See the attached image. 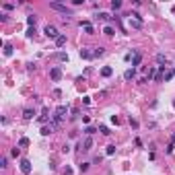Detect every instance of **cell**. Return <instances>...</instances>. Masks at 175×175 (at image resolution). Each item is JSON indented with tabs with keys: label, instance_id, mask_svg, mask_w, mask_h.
<instances>
[{
	"label": "cell",
	"instance_id": "cell-1",
	"mask_svg": "<svg viewBox=\"0 0 175 175\" xmlns=\"http://www.w3.org/2000/svg\"><path fill=\"white\" fill-rule=\"evenodd\" d=\"M50 8H52V11H58V13H62V15H64V17H62L64 21L68 19V17H72V11H70V8H68L66 4H62V2H50Z\"/></svg>",
	"mask_w": 175,
	"mask_h": 175
},
{
	"label": "cell",
	"instance_id": "cell-2",
	"mask_svg": "<svg viewBox=\"0 0 175 175\" xmlns=\"http://www.w3.org/2000/svg\"><path fill=\"white\" fill-rule=\"evenodd\" d=\"M66 113H68V107H66V105H58L56 111H54V124H60V122L66 118Z\"/></svg>",
	"mask_w": 175,
	"mask_h": 175
},
{
	"label": "cell",
	"instance_id": "cell-3",
	"mask_svg": "<svg viewBox=\"0 0 175 175\" xmlns=\"http://www.w3.org/2000/svg\"><path fill=\"white\" fill-rule=\"evenodd\" d=\"M128 17H130V27H134V29H142V25H144V23H142V17H140L138 13H130Z\"/></svg>",
	"mask_w": 175,
	"mask_h": 175
},
{
	"label": "cell",
	"instance_id": "cell-4",
	"mask_svg": "<svg viewBox=\"0 0 175 175\" xmlns=\"http://www.w3.org/2000/svg\"><path fill=\"white\" fill-rule=\"evenodd\" d=\"M43 33H46V37H50V39H58L60 35H58V29L54 27V25H46V27H43Z\"/></svg>",
	"mask_w": 175,
	"mask_h": 175
},
{
	"label": "cell",
	"instance_id": "cell-5",
	"mask_svg": "<svg viewBox=\"0 0 175 175\" xmlns=\"http://www.w3.org/2000/svg\"><path fill=\"white\" fill-rule=\"evenodd\" d=\"M78 148H81V151H85V153H87V151H91V148H93V138H91V136H87L83 142L78 144Z\"/></svg>",
	"mask_w": 175,
	"mask_h": 175
},
{
	"label": "cell",
	"instance_id": "cell-6",
	"mask_svg": "<svg viewBox=\"0 0 175 175\" xmlns=\"http://www.w3.org/2000/svg\"><path fill=\"white\" fill-rule=\"evenodd\" d=\"M19 167H21V171H23L25 175H29V173H31V161H29V159H21Z\"/></svg>",
	"mask_w": 175,
	"mask_h": 175
},
{
	"label": "cell",
	"instance_id": "cell-7",
	"mask_svg": "<svg viewBox=\"0 0 175 175\" xmlns=\"http://www.w3.org/2000/svg\"><path fill=\"white\" fill-rule=\"evenodd\" d=\"M50 78H52V81H56V83H58L60 78H62V70H60L58 66H54V68L50 70Z\"/></svg>",
	"mask_w": 175,
	"mask_h": 175
},
{
	"label": "cell",
	"instance_id": "cell-8",
	"mask_svg": "<svg viewBox=\"0 0 175 175\" xmlns=\"http://www.w3.org/2000/svg\"><path fill=\"white\" fill-rule=\"evenodd\" d=\"M81 27L87 31V35H93V33H95V27H93L89 21H81Z\"/></svg>",
	"mask_w": 175,
	"mask_h": 175
},
{
	"label": "cell",
	"instance_id": "cell-9",
	"mask_svg": "<svg viewBox=\"0 0 175 175\" xmlns=\"http://www.w3.org/2000/svg\"><path fill=\"white\" fill-rule=\"evenodd\" d=\"M48 118H50V109H48V107H43V109H41V116L37 118V122H39V124H46Z\"/></svg>",
	"mask_w": 175,
	"mask_h": 175
},
{
	"label": "cell",
	"instance_id": "cell-10",
	"mask_svg": "<svg viewBox=\"0 0 175 175\" xmlns=\"http://www.w3.org/2000/svg\"><path fill=\"white\" fill-rule=\"evenodd\" d=\"M56 130V124H50V126H43L41 128V136H50L52 132Z\"/></svg>",
	"mask_w": 175,
	"mask_h": 175
},
{
	"label": "cell",
	"instance_id": "cell-11",
	"mask_svg": "<svg viewBox=\"0 0 175 175\" xmlns=\"http://www.w3.org/2000/svg\"><path fill=\"white\" fill-rule=\"evenodd\" d=\"M23 118H25V120H33V118H35V109L25 107V109H23Z\"/></svg>",
	"mask_w": 175,
	"mask_h": 175
},
{
	"label": "cell",
	"instance_id": "cell-12",
	"mask_svg": "<svg viewBox=\"0 0 175 175\" xmlns=\"http://www.w3.org/2000/svg\"><path fill=\"white\" fill-rule=\"evenodd\" d=\"M81 58H85V60H93L95 56H93V52H91V50L83 48V50H81Z\"/></svg>",
	"mask_w": 175,
	"mask_h": 175
},
{
	"label": "cell",
	"instance_id": "cell-13",
	"mask_svg": "<svg viewBox=\"0 0 175 175\" xmlns=\"http://www.w3.org/2000/svg\"><path fill=\"white\" fill-rule=\"evenodd\" d=\"M134 76H136V68H128L126 72H124V78H126V81H132Z\"/></svg>",
	"mask_w": 175,
	"mask_h": 175
},
{
	"label": "cell",
	"instance_id": "cell-14",
	"mask_svg": "<svg viewBox=\"0 0 175 175\" xmlns=\"http://www.w3.org/2000/svg\"><path fill=\"white\" fill-rule=\"evenodd\" d=\"M111 74H113V68H111V66H103V68H101V76L109 78Z\"/></svg>",
	"mask_w": 175,
	"mask_h": 175
},
{
	"label": "cell",
	"instance_id": "cell-15",
	"mask_svg": "<svg viewBox=\"0 0 175 175\" xmlns=\"http://www.w3.org/2000/svg\"><path fill=\"white\" fill-rule=\"evenodd\" d=\"M54 58H56V60H60V62H68V54H64V52H58Z\"/></svg>",
	"mask_w": 175,
	"mask_h": 175
},
{
	"label": "cell",
	"instance_id": "cell-16",
	"mask_svg": "<svg viewBox=\"0 0 175 175\" xmlns=\"http://www.w3.org/2000/svg\"><path fill=\"white\" fill-rule=\"evenodd\" d=\"M17 146H19V148H27L29 146V138H25V136L19 138V144H17Z\"/></svg>",
	"mask_w": 175,
	"mask_h": 175
},
{
	"label": "cell",
	"instance_id": "cell-17",
	"mask_svg": "<svg viewBox=\"0 0 175 175\" xmlns=\"http://www.w3.org/2000/svg\"><path fill=\"white\" fill-rule=\"evenodd\" d=\"M56 46H58V48H64V46H66V35H60V37L56 39Z\"/></svg>",
	"mask_w": 175,
	"mask_h": 175
},
{
	"label": "cell",
	"instance_id": "cell-18",
	"mask_svg": "<svg viewBox=\"0 0 175 175\" xmlns=\"http://www.w3.org/2000/svg\"><path fill=\"white\" fill-rule=\"evenodd\" d=\"M140 60H142V56H140V52H138V54L132 58V68H136V66L140 64Z\"/></svg>",
	"mask_w": 175,
	"mask_h": 175
},
{
	"label": "cell",
	"instance_id": "cell-19",
	"mask_svg": "<svg viewBox=\"0 0 175 175\" xmlns=\"http://www.w3.org/2000/svg\"><path fill=\"white\" fill-rule=\"evenodd\" d=\"M157 62H159L161 66H163V64H167V56H165V54H157Z\"/></svg>",
	"mask_w": 175,
	"mask_h": 175
},
{
	"label": "cell",
	"instance_id": "cell-20",
	"mask_svg": "<svg viewBox=\"0 0 175 175\" xmlns=\"http://www.w3.org/2000/svg\"><path fill=\"white\" fill-rule=\"evenodd\" d=\"M103 54H105V48H95V50H93V56H95V58H99V56H103Z\"/></svg>",
	"mask_w": 175,
	"mask_h": 175
},
{
	"label": "cell",
	"instance_id": "cell-21",
	"mask_svg": "<svg viewBox=\"0 0 175 175\" xmlns=\"http://www.w3.org/2000/svg\"><path fill=\"white\" fill-rule=\"evenodd\" d=\"M35 21H37V17H35V15L27 17V25H29V27H35Z\"/></svg>",
	"mask_w": 175,
	"mask_h": 175
},
{
	"label": "cell",
	"instance_id": "cell-22",
	"mask_svg": "<svg viewBox=\"0 0 175 175\" xmlns=\"http://www.w3.org/2000/svg\"><path fill=\"white\" fill-rule=\"evenodd\" d=\"M103 33L107 35V37H113V35H116V29H113V27H105V29H103Z\"/></svg>",
	"mask_w": 175,
	"mask_h": 175
},
{
	"label": "cell",
	"instance_id": "cell-23",
	"mask_svg": "<svg viewBox=\"0 0 175 175\" xmlns=\"http://www.w3.org/2000/svg\"><path fill=\"white\" fill-rule=\"evenodd\" d=\"M4 56H13V46L11 43H4Z\"/></svg>",
	"mask_w": 175,
	"mask_h": 175
},
{
	"label": "cell",
	"instance_id": "cell-24",
	"mask_svg": "<svg viewBox=\"0 0 175 175\" xmlns=\"http://www.w3.org/2000/svg\"><path fill=\"white\" fill-rule=\"evenodd\" d=\"M111 8H113V11H120V8H122V2H120V0H111Z\"/></svg>",
	"mask_w": 175,
	"mask_h": 175
},
{
	"label": "cell",
	"instance_id": "cell-25",
	"mask_svg": "<svg viewBox=\"0 0 175 175\" xmlns=\"http://www.w3.org/2000/svg\"><path fill=\"white\" fill-rule=\"evenodd\" d=\"M95 132H97V130H95L93 126H87V128H85V134H87V136H93Z\"/></svg>",
	"mask_w": 175,
	"mask_h": 175
},
{
	"label": "cell",
	"instance_id": "cell-26",
	"mask_svg": "<svg viewBox=\"0 0 175 175\" xmlns=\"http://www.w3.org/2000/svg\"><path fill=\"white\" fill-rule=\"evenodd\" d=\"M99 132H101V134H105V136H109V134H111V130H109L107 126H99Z\"/></svg>",
	"mask_w": 175,
	"mask_h": 175
},
{
	"label": "cell",
	"instance_id": "cell-27",
	"mask_svg": "<svg viewBox=\"0 0 175 175\" xmlns=\"http://www.w3.org/2000/svg\"><path fill=\"white\" fill-rule=\"evenodd\" d=\"M89 165H91V163H81V165H78V171H81V173H85L87 169H89Z\"/></svg>",
	"mask_w": 175,
	"mask_h": 175
},
{
	"label": "cell",
	"instance_id": "cell-28",
	"mask_svg": "<svg viewBox=\"0 0 175 175\" xmlns=\"http://www.w3.org/2000/svg\"><path fill=\"white\" fill-rule=\"evenodd\" d=\"M97 17H99V19H101V21H109V19H113V17H109L107 13H99Z\"/></svg>",
	"mask_w": 175,
	"mask_h": 175
},
{
	"label": "cell",
	"instance_id": "cell-29",
	"mask_svg": "<svg viewBox=\"0 0 175 175\" xmlns=\"http://www.w3.org/2000/svg\"><path fill=\"white\" fill-rule=\"evenodd\" d=\"M11 155H13V157H19V155H21V148H19V146H15L13 151H11Z\"/></svg>",
	"mask_w": 175,
	"mask_h": 175
},
{
	"label": "cell",
	"instance_id": "cell-30",
	"mask_svg": "<svg viewBox=\"0 0 175 175\" xmlns=\"http://www.w3.org/2000/svg\"><path fill=\"white\" fill-rule=\"evenodd\" d=\"M25 35H27V37H33V35H35V27H29Z\"/></svg>",
	"mask_w": 175,
	"mask_h": 175
},
{
	"label": "cell",
	"instance_id": "cell-31",
	"mask_svg": "<svg viewBox=\"0 0 175 175\" xmlns=\"http://www.w3.org/2000/svg\"><path fill=\"white\" fill-rule=\"evenodd\" d=\"M113 153H116V144H109L107 146V155H113Z\"/></svg>",
	"mask_w": 175,
	"mask_h": 175
},
{
	"label": "cell",
	"instance_id": "cell-32",
	"mask_svg": "<svg viewBox=\"0 0 175 175\" xmlns=\"http://www.w3.org/2000/svg\"><path fill=\"white\" fill-rule=\"evenodd\" d=\"M163 78H165V81H171V78H173V70H171V72H165Z\"/></svg>",
	"mask_w": 175,
	"mask_h": 175
},
{
	"label": "cell",
	"instance_id": "cell-33",
	"mask_svg": "<svg viewBox=\"0 0 175 175\" xmlns=\"http://www.w3.org/2000/svg\"><path fill=\"white\" fill-rule=\"evenodd\" d=\"M13 8H15V4H11V2L4 4V11H13Z\"/></svg>",
	"mask_w": 175,
	"mask_h": 175
},
{
	"label": "cell",
	"instance_id": "cell-34",
	"mask_svg": "<svg viewBox=\"0 0 175 175\" xmlns=\"http://www.w3.org/2000/svg\"><path fill=\"white\" fill-rule=\"evenodd\" d=\"M0 167H2V169L6 167V157H2V159H0Z\"/></svg>",
	"mask_w": 175,
	"mask_h": 175
},
{
	"label": "cell",
	"instance_id": "cell-35",
	"mask_svg": "<svg viewBox=\"0 0 175 175\" xmlns=\"http://www.w3.org/2000/svg\"><path fill=\"white\" fill-rule=\"evenodd\" d=\"M130 126H132V128H138V122H136V120H132V118H130Z\"/></svg>",
	"mask_w": 175,
	"mask_h": 175
},
{
	"label": "cell",
	"instance_id": "cell-36",
	"mask_svg": "<svg viewBox=\"0 0 175 175\" xmlns=\"http://www.w3.org/2000/svg\"><path fill=\"white\" fill-rule=\"evenodd\" d=\"M171 142H173V144H175V134H173V136H171Z\"/></svg>",
	"mask_w": 175,
	"mask_h": 175
},
{
	"label": "cell",
	"instance_id": "cell-37",
	"mask_svg": "<svg viewBox=\"0 0 175 175\" xmlns=\"http://www.w3.org/2000/svg\"><path fill=\"white\" fill-rule=\"evenodd\" d=\"M173 76H175V68H173Z\"/></svg>",
	"mask_w": 175,
	"mask_h": 175
},
{
	"label": "cell",
	"instance_id": "cell-38",
	"mask_svg": "<svg viewBox=\"0 0 175 175\" xmlns=\"http://www.w3.org/2000/svg\"><path fill=\"white\" fill-rule=\"evenodd\" d=\"M173 109H175V101H173Z\"/></svg>",
	"mask_w": 175,
	"mask_h": 175
}]
</instances>
